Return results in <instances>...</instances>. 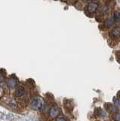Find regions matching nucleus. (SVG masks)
<instances>
[{
	"instance_id": "nucleus-1",
	"label": "nucleus",
	"mask_w": 120,
	"mask_h": 121,
	"mask_svg": "<svg viewBox=\"0 0 120 121\" xmlns=\"http://www.w3.org/2000/svg\"><path fill=\"white\" fill-rule=\"evenodd\" d=\"M30 107L32 109L35 111L41 110L43 107V101L42 99L39 97H35L33 98V100L30 102Z\"/></svg>"
},
{
	"instance_id": "nucleus-2",
	"label": "nucleus",
	"mask_w": 120,
	"mask_h": 121,
	"mask_svg": "<svg viewBox=\"0 0 120 121\" xmlns=\"http://www.w3.org/2000/svg\"><path fill=\"white\" fill-rule=\"evenodd\" d=\"M60 114V109L57 107H52L49 111V116L51 118H56Z\"/></svg>"
},
{
	"instance_id": "nucleus-3",
	"label": "nucleus",
	"mask_w": 120,
	"mask_h": 121,
	"mask_svg": "<svg viewBox=\"0 0 120 121\" xmlns=\"http://www.w3.org/2000/svg\"><path fill=\"white\" fill-rule=\"evenodd\" d=\"M24 93H25L24 87L22 86H18L17 88L16 89V91H15V95L17 97H21L24 95Z\"/></svg>"
},
{
	"instance_id": "nucleus-4",
	"label": "nucleus",
	"mask_w": 120,
	"mask_h": 121,
	"mask_svg": "<svg viewBox=\"0 0 120 121\" xmlns=\"http://www.w3.org/2000/svg\"><path fill=\"white\" fill-rule=\"evenodd\" d=\"M17 83V79L12 77V78H10V79H8V82H7V85H8V88H9V89H14V87L16 86Z\"/></svg>"
},
{
	"instance_id": "nucleus-5",
	"label": "nucleus",
	"mask_w": 120,
	"mask_h": 121,
	"mask_svg": "<svg viewBox=\"0 0 120 121\" xmlns=\"http://www.w3.org/2000/svg\"><path fill=\"white\" fill-rule=\"evenodd\" d=\"M97 8H98V5H97V3L91 2V3H90L88 6V11L89 12H91V13L95 12L97 9Z\"/></svg>"
},
{
	"instance_id": "nucleus-6",
	"label": "nucleus",
	"mask_w": 120,
	"mask_h": 121,
	"mask_svg": "<svg viewBox=\"0 0 120 121\" xmlns=\"http://www.w3.org/2000/svg\"><path fill=\"white\" fill-rule=\"evenodd\" d=\"M96 115L97 117H100V118H106L107 117V113L105 112L103 109L101 108H97V113H96Z\"/></svg>"
},
{
	"instance_id": "nucleus-7",
	"label": "nucleus",
	"mask_w": 120,
	"mask_h": 121,
	"mask_svg": "<svg viewBox=\"0 0 120 121\" xmlns=\"http://www.w3.org/2000/svg\"><path fill=\"white\" fill-rule=\"evenodd\" d=\"M114 106L111 103H106L104 105L105 108H106V110L110 113H114L116 111V108H114Z\"/></svg>"
},
{
	"instance_id": "nucleus-8",
	"label": "nucleus",
	"mask_w": 120,
	"mask_h": 121,
	"mask_svg": "<svg viewBox=\"0 0 120 121\" xmlns=\"http://www.w3.org/2000/svg\"><path fill=\"white\" fill-rule=\"evenodd\" d=\"M110 36L113 38H119L120 37V28L117 27L114 29L110 33Z\"/></svg>"
},
{
	"instance_id": "nucleus-9",
	"label": "nucleus",
	"mask_w": 120,
	"mask_h": 121,
	"mask_svg": "<svg viewBox=\"0 0 120 121\" xmlns=\"http://www.w3.org/2000/svg\"><path fill=\"white\" fill-rule=\"evenodd\" d=\"M116 22L115 21V19H114V17H112L110 19H108L107 21H105L104 23V26H105V27H110V26H112V24H113V23Z\"/></svg>"
},
{
	"instance_id": "nucleus-10",
	"label": "nucleus",
	"mask_w": 120,
	"mask_h": 121,
	"mask_svg": "<svg viewBox=\"0 0 120 121\" xmlns=\"http://www.w3.org/2000/svg\"><path fill=\"white\" fill-rule=\"evenodd\" d=\"M112 101H113V104L116 107L119 109H120V99H119V98H116V97H113Z\"/></svg>"
},
{
	"instance_id": "nucleus-11",
	"label": "nucleus",
	"mask_w": 120,
	"mask_h": 121,
	"mask_svg": "<svg viewBox=\"0 0 120 121\" xmlns=\"http://www.w3.org/2000/svg\"><path fill=\"white\" fill-rule=\"evenodd\" d=\"M114 120L115 121H120V112L116 113L114 116Z\"/></svg>"
},
{
	"instance_id": "nucleus-12",
	"label": "nucleus",
	"mask_w": 120,
	"mask_h": 121,
	"mask_svg": "<svg viewBox=\"0 0 120 121\" xmlns=\"http://www.w3.org/2000/svg\"><path fill=\"white\" fill-rule=\"evenodd\" d=\"M56 121H66V120L65 118H63V117H58L56 119Z\"/></svg>"
},
{
	"instance_id": "nucleus-13",
	"label": "nucleus",
	"mask_w": 120,
	"mask_h": 121,
	"mask_svg": "<svg viewBox=\"0 0 120 121\" xmlns=\"http://www.w3.org/2000/svg\"><path fill=\"white\" fill-rule=\"evenodd\" d=\"M119 17H120V13H119Z\"/></svg>"
}]
</instances>
